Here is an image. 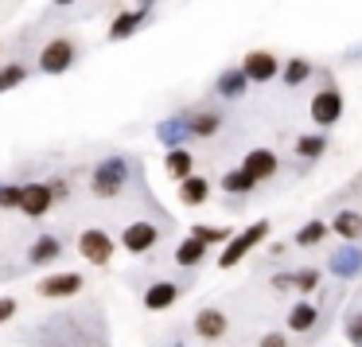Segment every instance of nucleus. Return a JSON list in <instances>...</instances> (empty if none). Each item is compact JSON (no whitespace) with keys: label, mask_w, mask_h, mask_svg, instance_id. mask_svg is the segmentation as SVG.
Wrapping results in <instances>:
<instances>
[{"label":"nucleus","mask_w":362,"mask_h":347,"mask_svg":"<svg viewBox=\"0 0 362 347\" xmlns=\"http://www.w3.org/2000/svg\"><path fill=\"white\" fill-rule=\"evenodd\" d=\"M320 281H323V269H315V266L296 269V292H312V289H320Z\"/></svg>","instance_id":"c85d7f7f"},{"label":"nucleus","mask_w":362,"mask_h":347,"mask_svg":"<svg viewBox=\"0 0 362 347\" xmlns=\"http://www.w3.org/2000/svg\"><path fill=\"white\" fill-rule=\"evenodd\" d=\"M144 308L148 312H164V308H172L175 300H180V285L175 281H152L148 289H144Z\"/></svg>","instance_id":"f8f14e48"},{"label":"nucleus","mask_w":362,"mask_h":347,"mask_svg":"<svg viewBox=\"0 0 362 347\" xmlns=\"http://www.w3.org/2000/svg\"><path fill=\"white\" fill-rule=\"evenodd\" d=\"M125 180H129V160H125V157H110V160H102V164L94 168V176H90V188H94V195L113 199L121 188H125Z\"/></svg>","instance_id":"f03ea898"},{"label":"nucleus","mask_w":362,"mask_h":347,"mask_svg":"<svg viewBox=\"0 0 362 347\" xmlns=\"http://www.w3.org/2000/svg\"><path fill=\"white\" fill-rule=\"evenodd\" d=\"M47 183H51V191H55V203H63V199L71 195V188H66V180H59V176H55V180H47Z\"/></svg>","instance_id":"72a5a7b5"},{"label":"nucleus","mask_w":362,"mask_h":347,"mask_svg":"<svg viewBox=\"0 0 362 347\" xmlns=\"http://www.w3.org/2000/svg\"><path fill=\"white\" fill-rule=\"evenodd\" d=\"M327 234H331V222H323V219H308L304 227L292 234V246H304V250H312V246H323L327 242Z\"/></svg>","instance_id":"f3484780"},{"label":"nucleus","mask_w":362,"mask_h":347,"mask_svg":"<svg viewBox=\"0 0 362 347\" xmlns=\"http://www.w3.org/2000/svg\"><path fill=\"white\" fill-rule=\"evenodd\" d=\"M59 254H63V242H59L55 234H43V238H35V246H32V254H28V261L32 266H47V261H55Z\"/></svg>","instance_id":"393cba45"},{"label":"nucleus","mask_w":362,"mask_h":347,"mask_svg":"<svg viewBox=\"0 0 362 347\" xmlns=\"http://www.w3.org/2000/svg\"><path fill=\"white\" fill-rule=\"evenodd\" d=\"M242 168L261 183V180H273L276 168H281V160H276L273 149H250V152H245V160H242Z\"/></svg>","instance_id":"9b49d317"},{"label":"nucleus","mask_w":362,"mask_h":347,"mask_svg":"<svg viewBox=\"0 0 362 347\" xmlns=\"http://www.w3.org/2000/svg\"><path fill=\"white\" fill-rule=\"evenodd\" d=\"M242 67H245L253 86H265V82H273L276 74H281V63H276L273 51H250V55L242 59Z\"/></svg>","instance_id":"1a4fd4ad"},{"label":"nucleus","mask_w":362,"mask_h":347,"mask_svg":"<svg viewBox=\"0 0 362 347\" xmlns=\"http://www.w3.org/2000/svg\"><path fill=\"white\" fill-rule=\"evenodd\" d=\"M296 152L300 160H308V164H312V160H320L323 152H327V133H304V137H296Z\"/></svg>","instance_id":"4be33fe9"},{"label":"nucleus","mask_w":362,"mask_h":347,"mask_svg":"<svg viewBox=\"0 0 362 347\" xmlns=\"http://www.w3.org/2000/svg\"><path fill=\"white\" fill-rule=\"evenodd\" d=\"M346 339H351V347H362V308L346 316Z\"/></svg>","instance_id":"7c9ffc66"},{"label":"nucleus","mask_w":362,"mask_h":347,"mask_svg":"<svg viewBox=\"0 0 362 347\" xmlns=\"http://www.w3.org/2000/svg\"><path fill=\"white\" fill-rule=\"evenodd\" d=\"M172 347H183V343H172Z\"/></svg>","instance_id":"e433bc0d"},{"label":"nucleus","mask_w":362,"mask_h":347,"mask_svg":"<svg viewBox=\"0 0 362 347\" xmlns=\"http://www.w3.org/2000/svg\"><path fill=\"white\" fill-rule=\"evenodd\" d=\"M265 238H269V222H265V219H261V222H250V227H245L242 234H234V238L226 242V250L218 254V266H222V269L238 266V261H242L257 242H265Z\"/></svg>","instance_id":"7ed1b4c3"},{"label":"nucleus","mask_w":362,"mask_h":347,"mask_svg":"<svg viewBox=\"0 0 362 347\" xmlns=\"http://www.w3.org/2000/svg\"><path fill=\"white\" fill-rule=\"evenodd\" d=\"M206 199H211V180H206V176H195V172H191L187 180H180V203L203 207Z\"/></svg>","instance_id":"dca6fc26"},{"label":"nucleus","mask_w":362,"mask_h":347,"mask_svg":"<svg viewBox=\"0 0 362 347\" xmlns=\"http://www.w3.org/2000/svg\"><path fill=\"white\" fill-rule=\"evenodd\" d=\"M191 234L203 238L206 246H211V242H230V238H234V234H230V227H206V222H195V227H191Z\"/></svg>","instance_id":"cd10ccee"},{"label":"nucleus","mask_w":362,"mask_h":347,"mask_svg":"<svg viewBox=\"0 0 362 347\" xmlns=\"http://www.w3.org/2000/svg\"><path fill=\"white\" fill-rule=\"evenodd\" d=\"M152 4H156V0H141V8H152Z\"/></svg>","instance_id":"c9c22d12"},{"label":"nucleus","mask_w":362,"mask_h":347,"mask_svg":"<svg viewBox=\"0 0 362 347\" xmlns=\"http://www.w3.org/2000/svg\"><path fill=\"white\" fill-rule=\"evenodd\" d=\"M218 183H222V191H226V195H250V191L257 188V180H253L245 168H230Z\"/></svg>","instance_id":"b1692460"},{"label":"nucleus","mask_w":362,"mask_h":347,"mask_svg":"<svg viewBox=\"0 0 362 347\" xmlns=\"http://www.w3.org/2000/svg\"><path fill=\"white\" fill-rule=\"evenodd\" d=\"M55 207V191H51L47 180H32L24 183V199H20V211L28 215V219H43V215Z\"/></svg>","instance_id":"39448f33"},{"label":"nucleus","mask_w":362,"mask_h":347,"mask_svg":"<svg viewBox=\"0 0 362 347\" xmlns=\"http://www.w3.org/2000/svg\"><path fill=\"white\" fill-rule=\"evenodd\" d=\"M257 347H288V336H281V331H265Z\"/></svg>","instance_id":"2f4dec72"},{"label":"nucleus","mask_w":362,"mask_h":347,"mask_svg":"<svg viewBox=\"0 0 362 347\" xmlns=\"http://www.w3.org/2000/svg\"><path fill=\"white\" fill-rule=\"evenodd\" d=\"M245 86H253L245 67H226V71L218 74V82H214V94L218 98H242Z\"/></svg>","instance_id":"4468645a"},{"label":"nucleus","mask_w":362,"mask_h":347,"mask_svg":"<svg viewBox=\"0 0 362 347\" xmlns=\"http://www.w3.org/2000/svg\"><path fill=\"white\" fill-rule=\"evenodd\" d=\"M156 137L168 144V149H180L183 141H191L187 118H168V121H160V125H156Z\"/></svg>","instance_id":"6ab92c4d"},{"label":"nucleus","mask_w":362,"mask_h":347,"mask_svg":"<svg viewBox=\"0 0 362 347\" xmlns=\"http://www.w3.org/2000/svg\"><path fill=\"white\" fill-rule=\"evenodd\" d=\"M312 74H315V67L308 63V59H300V55L288 59V63L281 67V82H284V86H304Z\"/></svg>","instance_id":"a878e982"},{"label":"nucleus","mask_w":362,"mask_h":347,"mask_svg":"<svg viewBox=\"0 0 362 347\" xmlns=\"http://www.w3.org/2000/svg\"><path fill=\"white\" fill-rule=\"evenodd\" d=\"M12 316H16V300H12V297H0V324L12 320Z\"/></svg>","instance_id":"473e14b6"},{"label":"nucleus","mask_w":362,"mask_h":347,"mask_svg":"<svg viewBox=\"0 0 362 347\" xmlns=\"http://www.w3.org/2000/svg\"><path fill=\"white\" fill-rule=\"evenodd\" d=\"M195 336L206 339V343H218V339L230 336V320L222 308H199L195 312Z\"/></svg>","instance_id":"6e6552de"},{"label":"nucleus","mask_w":362,"mask_h":347,"mask_svg":"<svg viewBox=\"0 0 362 347\" xmlns=\"http://www.w3.org/2000/svg\"><path fill=\"white\" fill-rule=\"evenodd\" d=\"M28 82V67L24 63H4L0 67V94H8V90L24 86Z\"/></svg>","instance_id":"bb28decb"},{"label":"nucleus","mask_w":362,"mask_h":347,"mask_svg":"<svg viewBox=\"0 0 362 347\" xmlns=\"http://www.w3.org/2000/svg\"><path fill=\"white\" fill-rule=\"evenodd\" d=\"M35 292L47 297V300L74 297V292H82V273H51V277H43V281L35 285Z\"/></svg>","instance_id":"9d476101"},{"label":"nucleus","mask_w":362,"mask_h":347,"mask_svg":"<svg viewBox=\"0 0 362 347\" xmlns=\"http://www.w3.org/2000/svg\"><path fill=\"white\" fill-rule=\"evenodd\" d=\"M164 172L172 176L175 183L187 180V176L195 172V160H191V152L183 149V144H180V149H168V152H164Z\"/></svg>","instance_id":"a211bd4d"},{"label":"nucleus","mask_w":362,"mask_h":347,"mask_svg":"<svg viewBox=\"0 0 362 347\" xmlns=\"http://www.w3.org/2000/svg\"><path fill=\"white\" fill-rule=\"evenodd\" d=\"M74 59H78V43L71 35H55L40 51V71L43 74H66L74 67Z\"/></svg>","instance_id":"f257e3e1"},{"label":"nucleus","mask_w":362,"mask_h":347,"mask_svg":"<svg viewBox=\"0 0 362 347\" xmlns=\"http://www.w3.org/2000/svg\"><path fill=\"white\" fill-rule=\"evenodd\" d=\"M203 261H206V242L203 238L187 234L180 246H175V266L180 269H195V266H203Z\"/></svg>","instance_id":"2eb2a0df"},{"label":"nucleus","mask_w":362,"mask_h":347,"mask_svg":"<svg viewBox=\"0 0 362 347\" xmlns=\"http://www.w3.org/2000/svg\"><path fill=\"white\" fill-rule=\"evenodd\" d=\"M315 320H320V308L312 305V300H296V305L288 308V328L296 331H312L315 328Z\"/></svg>","instance_id":"412c9836"},{"label":"nucleus","mask_w":362,"mask_h":347,"mask_svg":"<svg viewBox=\"0 0 362 347\" xmlns=\"http://www.w3.org/2000/svg\"><path fill=\"white\" fill-rule=\"evenodd\" d=\"M20 199H24V183H4L0 188V211H20Z\"/></svg>","instance_id":"c756f323"},{"label":"nucleus","mask_w":362,"mask_h":347,"mask_svg":"<svg viewBox=\"0 0 362 347\" xmlns=\"http://www.w3.org/2000/svg\"><path fill=\"white\" fill-rule=\"evenodd\" d=\"M339 118H343V94H339L335 86L320 90V94L312 98V121H315L320 129H331Z\"/></svg>","instance_id":"0eeeda50"},{"label":"nucleus","mask_w":362,"mask_h":347,"mask_svg":"<svg viewBox=\"0 0 362 347\" xmlns=\"http://www.w3.org/2000/svg\"><path fill=\"white\" fill-rule=\"evenodd\" d=\"M331 230H335L339 238H346V242H358L362 238V215L358 211H339L335 219H331Z\"/></svg>","instance_id":"5701e85b"},{"label":"nucleus","mask_w":362,"mask_h":347,"mask_svg":"<svg viewBox=\"0 0 362 347\" xmlns=\"http://www.w3.org/2000/svg\"><path fill=\"white\" fill-rule=\"evenodd\" d=\"M144 20H148V8H133V12H117V20L110 24V43H121L129 40V35H136L144 28Z\"/></svg>","instance_id":"ddd939ff"},{"label":"nucleus","mask_w":362,"mask_h":347,"mask_svg":"<svg viewBox=\"0 0 362 347\" xmlns=\"http://www.w3.org/2000/svg\"><path fill=\"white\" fill-rule=\"evenodd\" d=\"M191 125V137H199V141H206V137H214L222 129V110H199L187 118Z\"/></svg>","instance_id":"aec40b11"},{"label":"nucleus","mask_w":362,"mask_h":347,"mask_svg":"<svg viewBox=\"0 0 362 347\" xmlns=\"http://www.w3.org/2000/svg\"><path fill=\"white\" fill-rule=\"evenodd\" d=\"M156 242H160V227H156V222L136 219V222H129V227L121 230V246H125L129 254H148Z\"/></svg>","instance_id":"423d86ee"},{"label":"nucleus","mask_w":362,"mask_h":347,"mask_svg":"<svg viewBox=\"0 0 362 347\" xmlns=\"http://www.w3.org/2000/svg\"><path fill=\"white\" fill-rule=\"evenodd\" d=\"M113 250H117V246H113V238L105 234V230L90 227V230H82V234H78V254L90 261V266H110Z\"/></svg>","instance_id":"20e7f679"},{"label":"nucleus","mask_w":362,"mask_h":347,"mask_svg":"<svg viewBox=\"0 0 362 347\" xmlns=\"http://www.w3.org/2000/svg\"><path fill=\"white\" fill-rule=\"evenodd\" d=\"M55 4H59V8H66V4H74V0H55Z\"/></svg>","instance_id":"f704fd0d"}]
</instances>
